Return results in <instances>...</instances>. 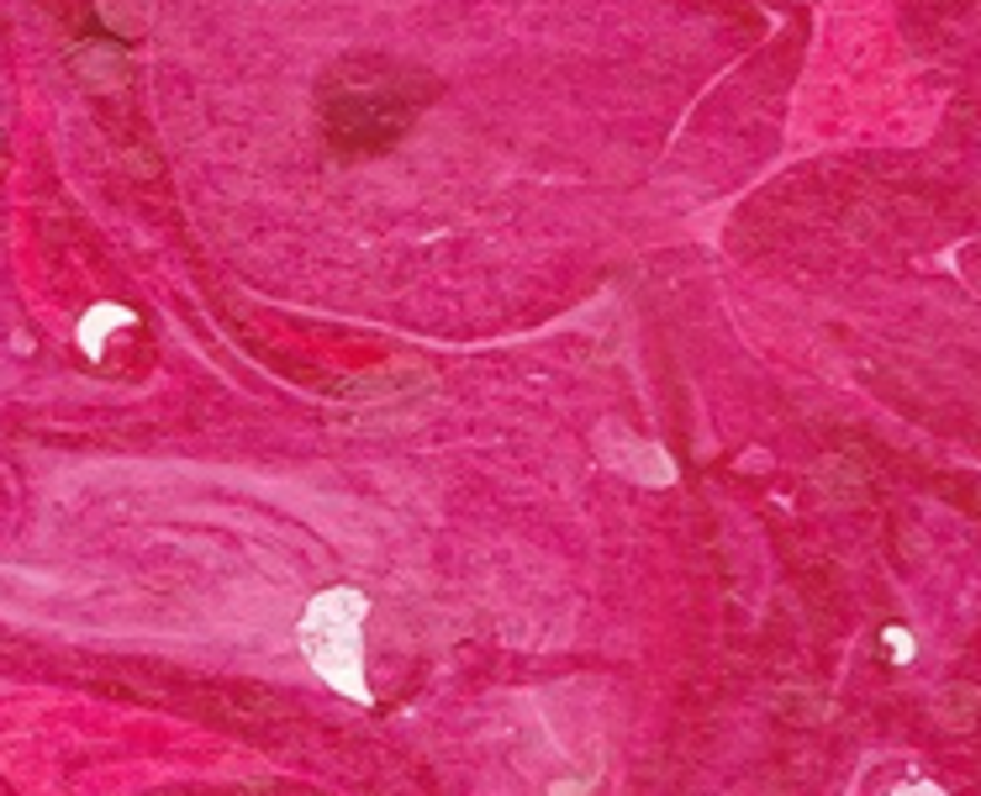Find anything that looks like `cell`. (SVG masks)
Returning <instances> with one entry per match:
<instances>
[{"label": "cell", "mask_w": 981, "mask_h": 796, "mask_svg": "<svg viewBox=\"0 0 981 796\" xmlns=\"http://www.w3.org/2000/svg\"><path fill=\"white\" fill-rule=\"evenodd\" d=\"M360 628H364V597L360 591H322L306 618H301V649L317 665L327 686H339L343 697L370 701L364 686V659H360Z\"/></svg>", "instance_id": "1"}, {"label": "cell", "mask_w": 981, "mask_h": 796, "mask_svg": "<svg viewBox=\"0 0 981 796\" xmlns=\"http://www.w3.org/2000/svg\"><path fill=\"white\" fill-rule=\"evenodd\" d=\"M601 454L612 459L618 470H628L634 480H644V485H649V480H655V485H670V480H676V464H670L655 443L622 439L618 428H607V433H601Z\"/></svg>", "instance_id": "2"}, {"label": "cell", "mask_w": 981, "mask_h": 796, "mask_svg": "<svg viewBox=\"0 0 981 796\" xmlns=\"http://www.w3.org/2000/svg\"><path fill=\"white\" fill-rule=\"evenodd\" d=\"M127 322H133V312H127V306H96V312L85 317V327H80V348H85V354H100L106 333H111V327H127Z\"/></svg>", "instance_id": "3"}, {"label": "cell", "mask_w": 981, "mask_h": 796, "mask_svg": "<svg viewBox=\"0 0 981 796\" xmlns=\"http://www.w3.org/2000/svg\"><path fill=\"white\" fill-rule=\"evenodd\" d=\"M100 11L111 17V27H121V32H133L143 21V11H148V0H100Z\"/></svg>", "instance_id": "4"}, {"label": "cell", "mask_w": 981, "mask_h": 796, "mask_svg": "<svg viewBox=\"0 0 981 796\" xmlns=\"http://www.w3.org/2000/svg\"><path fill=\"white\" fill-rule=\"evenodd\" d=\"M886 643H892V649H897V655H892V659H908V649H913V643H908V633H897V628H892V633H886Z\"/></svg>", "instance_id": "5"}]
</instances>
